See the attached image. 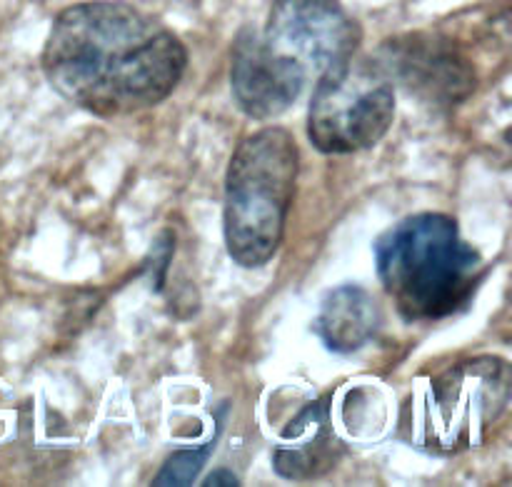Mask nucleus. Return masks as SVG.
Listing matches in <instances>:
<instances>
[{
  "label": "nucleus",
  "mask_w": 512,
  "mask_h": 487,
  "mask_svg": "<svg viewBox=\"0 0 512 487\" xmlns=\"http://www.w3.org/2000/svg\"><path fill=\"white\" fill-rule=\"evenodd\" d=\"M188 68L175 33L133 5L93 0L65 8L43 48L48 83L68 103L115 118L163 103Z\"/></svg>",
  "instance_id": "nucleus-1"
},
{
  "label": "nucleus",
  "mask_w": 512,
  "mask_h": 487,
  "mask_svg": "<svg viewBox=\"0 0 512 487\" xmlns=\"http://www.w3.org/2000/svg\"><path fill=\"white\" fill-rule=\"evenodd\" d=\"M385 293L405 320H443L463 310L483 280V260L445 213H420L373 245Z\"/></svg>",
  "instance_id": "nucleus-2"
},
{
  "label": "nucleus",
  "mask_w": 512,
  "mask_h": 487,
  "mask_svg": "<svg viewBox=\"0 0 512 487\" xmlns=\"http://www.w3.org/2000/svg\"><path fill=\"white\" fill-rule=\"evenodd\" d=\"M300 155L285 128H265L238 143L225 175L223 233L228 255L243 268H263L285 235Z\"/></svg>",
  "instance_id": "nucleus-3"
},
{
  "label": "nucleus",
  "mask_w": 512,
  "mask_h": 487,
  "mask_svg": "<svg viewBox=\"0 0 512 487\" xmlns=\"http://www.w3.org/2000/svg\"><path fill=\"white\" fill-rule=\"evenodd\" d=\"M393 120V80L383 70L350 58L315 83L308 138L325 155L358 153L380 143Z\"/></svg>",
  "instance_id": "nucleus-4"
},
{
  "label": "nucleus",
  "mask_w": 512,
  "mask_h": 487,
  "mask_svg": "<svg viewBox=\"0 0 512 487\" xmlns=\"http://www.w3.org/2000/svg\"><path fill=\"white\" fill-rule=\"evenodd\" d=\"M508 365L478 358L440 375L425 403V438L438 450H460L485 433L490 420L508 405Z\"/></svg>",
  "instance_id": "nucleus-5"
},
{
  "label": "nucleus",
  "mask_w": 512,
  "mask_h": 487,
  "mask_svg": "<svg viewBox=\"0 0 512 487\" xmlns=\"http://www.w3.org/2000/svg\"><path fill=\"white\" fill-rule=\"evenodd\" d=\"M260 35L275 55L318 78L348 63L360 45L358 23L338 0H275Z\"/></svg>",
  "instance_id": "nucleus-6"
},
{
  "label": "nucleus",
  "mask_w": 512,
  "mask_h": 487,
  "mask_svg": "<svg viewBox=\"0 0 512 487\" xmlns=\"http://www.w3.org/2000/svg\"><path fill=\"white\" fill-rule=\"evenodd\" d=\"M310 75L293 60L275 55L258 30L238 35L230 60V88L243 113L265 120L293 108L308 85Z\"/></svg>",
  "instance_id": "nucleus-7"
},
{
  "label": "nucleus",
  "mask_w": 512,
  "mask_h": 487,
  "mask_svg": "<svg viewBox=\"0 0 512 487\" xmlns=\"http://www.w3.org/2000/svg\"><path fill=\"white\" fill-rule=\"evenodd\" d=\"M388 48L390 53L385 60L390 68H395L410 90H418L425 98L453 103L468 98L473 90L475 78L470 65L440 40L415 35L388 43Z\"/></svg>",
  "instance_id": "nucleus-8"
},
{
  "label": "nucleus",
  "mask_w": 512,
  "mask_h": 487,
  "mask_svg": "<svg viewBox=\"0 0 512 487\" xmlns=\"http://www.w3.org/2000/svg\"><path fill=\"white\" fill-rule=\"evenodd\" d=\"M283 440L285 445L275 450L273 458L275 470L283 478H315L333 468L338 440L330 423V398L315 400L300 410L298 418L283 430Z\"/></svg>",
  "instance_id": "nucleus-9"
},
{
  "label": "nucleus",
  "mask_w": 512,
  "mask_h": 487,
  "mask_svg": "<svg viewBox=\"0 0 512 487\" xmlns=\"http://www.w3.org/2000/svg\"><path fill=\"white\" fill-rule=\"evenodd\" d=\"M380 328V310L360 285H340L325 295L313 330L328 350L348 355L368 345Z\"/></svg>",
  "instance_id": "nucleus-10"
},
{
  "label": "nucleus",
  "mask_w": 512,
  "mask_h": 487,
  "mask_svg": "<svg viewBox=\"0 0 512 487\" xmlns=\"http://www.w3.org/2000/svg\"><path fill=\"white\" fill-rule=\"evenodd\" d=\"M223 410H225V405H223ZM223 410L218 413V425H215L213 440H208V443L200 445V448H188V450H180V453L170 455V458L163 463V468H160V473L155 475V480H153L155 487H185L198 478L200 470L208 465L215 445H218L220 433H223V423H225Z\"/></svg>",
  "instance_id": "nucleus-11"
},
{
  "label": "nucleus",
  "mask_w": 512,
  "mask_h": 487,
  "mask_svg": "<svg viewBox=\"0 0 512 487\" xmlns=\"http://www.w3.org/2000/svg\"><path fill=\"white\" fill-rule=\"evenodd\" d=\"M205 487H218V485H225V487H233V485H240V480L235 478V473H230V470H215V473H210L208 478L203 480Z\"/></svg>",
  "instance_id": "nucleus-12"
}]
</instances>
